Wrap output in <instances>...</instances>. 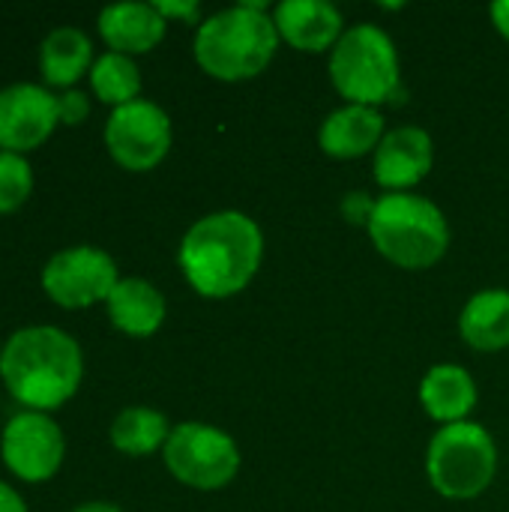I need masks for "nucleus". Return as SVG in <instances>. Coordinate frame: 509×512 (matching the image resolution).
Returning <instances> with one entry per match:
<instances>
[{"mask_svg": "<svg viewBox=\"0 0 509 512\" xmlns=\"http://www.w3.org/2000/svg\"><path fill=\"white\" fill-rule=\"evenodd\" d=\"M384 117L378 108L345 105L327 114L318 129V144L333 159H360L384 141Z\"/></svg>", "mask_w": 509, "mask_h": 512, "instance_id": "nucleus-15", "label": "nucleus"}, {"mask_svg": "<svg viewBox=\"0 0 509 512\" xmlns=\"http://www.w3.org/2000/svg\"><path fill=\"white\" fill-rule=\"evenodd\" d=\"M105 306H108L111 324L120 333L135 336V339L153 336L165 321V297H162V291L153 282L141 279V276H123L114 285V291L108 294Z\"/></svg>", "mask_w": 509, "mask_h": 512, "instance_id": "nucleus-16", "label": "nucleus"}, {"mask_svg": "<svg viewBox=\"0 0 509 512\" xmlns=\"http://www.w3.org/2000/svg\"><path fill=\"white\" fill-rule=\"evenodd\" d=\"M165 18L153 3L144 0H123L111 3L99 12V33L111 51L120 54H144L156 48L165 36Z\"/></svg>", "mask_w": 509, "mask_h": 512, "instance_id": "nucleus-14", "label": "nucleus"}, {"mask_svg": "<svg viewBox=\"0 0 509 512\" xmlns=\"http://www.w3.org/2000/svg\"><path fill=\"white\" fill-rule=\"evenodd\" d=\"M279 39L303 54L333 51L345 33L342 12L327 0H282L273 9Z\"/></svg>", "mask_w": 509, "mask_h": 512, "instance_id": "nucleus-13", "label": "nucleus"}, {"mask_svg": "<svg viewBox=\"0 0 509 512\" xmlns=\"http://www.w3.org/2000/svg\"><path fill=\"white\" fill-rule=\"evenodd\" d=\"M84 354L72 333L54 324H27L0 348V378L30 411L63 405L81 384Z\"/></svg>", "mask_w": 509, "mask_h": 512, "instance_id": "nucleus-2", "label": "nucleus"}, {"mask_svg": "<svg viewBox=\"0 0 509 512\" xmlns=\"http://www.w3.org/2000/svg\"><path fill=\"white\" fill-rule=\"evenodd\" d=\"M462 339L483 354L509 348V291L489 288L474 294L459 315Z\"/></svg>", "mask_w": 509, "mask_h": 512, "instance_id": "nucleus-18", "label": "nucleus"}, {"mask_svg": "<svg viewBox=\"0 0 509 512\" xmlns=\"http://www.w3.org/2000/svg\"><path fill=\"white\" fill-rule=\"evenodd\" d=\"M0 512H27L24 498L15 492V486H9L6 480H0Z\"/></svg>", "mask_w": 509, "mask_h": 512, "instance_id": "nucleus-26", "label": "nucleus"}, {"mask_svg": "<svg viewBox=\"0 0 509 512\" xmlns=\"http://www.w3.org/2000/svg\"><path fill=\"white\" fill-rule=\"evenodd\" d=\"M492 21H495L498 33H501V36L509 42V0H498V3H492Z\"/></svg>", "mask_w": 509, "mask_h": 512, "instance_id": "nucleus-27", "label": "nucleus"}, {"mask_svg": "<svg viewBox=\"0 0 509 512\" xmlns=\"http://www.w3.org/2000/svg\"><path fill=\"white\" fill-rule=\"evenodd\" d=\"M0 456L6 468L27 483L48 480L66 456L60 423L45 411H18L6 420L0 435Z\"/></svg>", "mask_w": 509, "mask_h": 512, "instance_id": "nucleus-10", "label": "nucleus"}, {"mask_svg": "<svg viewBox=\"0 0 509 512\" xmlns=\"http://www.w3.org/2000/svg\"><path fill=\"white\" fill-rule=\"evenodd\" d=\"M159 9V15L168 21V18H183V21H195L198 18V3L195 0H156L153 3Z\"/></svg>", "mask_w": 509, "mask_h": 512, "instance_id": "nucleus-25", "label": "nucleus"}, {"mask_svg": "<svg viewBox=\"0 0 509 512\" xmlns=\"http://www.w3.org/2000/svg\"><path fill=\"white\" fill-rule=\"evenodd\" d=\"M39 66L48 84L69 87L93 66V42L75 24H60L45 33L39 45Z\"/></svg>", "mask_w": 509, "mask_h": 512, "instance_id": "nucleus-19", "label": "nucleus"}, {"mask_svg": "<svg viewBox=\"0 0 509 512\" xmlns=\"http://www.w3.org/2000/svg\"><path fill=\"white\" fill-rule=\"evenodd\" d=\"M165 468L189 489H225L240 471L237 441L210 423H180L162 447Z\"/></svg>", "mask_w": 509, "mask_h": 512, "instance_id": "nucleus-7", "label": "nucleus"}, {"mask_svg": "<svg viewBox=\"0 0 509 512\" xmlns=\"http://www.w3.org/2000/svg\"><path fill=\"white\" fill-rule=\"evenodd\" d=\"M57 114H60V123H81L87 114H90V99L87 93L75 90V87H66L63 93H57Z\"/></svg>", "mask_w": 509, "mask_h": 512, "instance_id": "nucleus-23", "label": "nucleus"}, {"mask_svg": "<svg viewBox=\"0 0 509 512\" xmlns=\"http://www.w3.org/2000/svg\"><path fill=\"white\" fill-rule=\"evenodd\" d=\"M330 81L348 105L378 108L405 96L399 54L378 24H354L330 51Z\"/></svg>", "mask_w": 509, "mask_h": 512, "instance_id": "nucleus-5", "label": "nucleus"}, {"mask_svg": "<svg viewBox=\"0 0 509 512\" xmlns=\"http://www.w3.org/2000/svg\"><path fill=\"white\" fill-rule=\"evenodd\" d=\"M57 123V93L48 87L33 81L0 87V150H33L51 135Z\"/></svg>", "mask_w": 509, "mask_h": 512, "instance_id": "nucleus-11", "label": "nucleus"}, {"mask_svg": "<svg viewBox=\"0 0 509 512\" xmlns=\"http://www.w3.org/2000/svg\"><path fill=\"white\" fill-rule=\"evenodd\" d=\"M279 42L282 39L267 6L240 3L198 24L195 60L210 78L231 84L249 81L273 63Z\"/></svg>", "mask_w": 509, "mask_h": 512, "instance_id": "nucleus-3", "label": "nucleus"}, {"mask_svg": "<svg viewBox=\"0 0 509 512\" xmlns=\"http://www.w3.org/2000/svg\"><path fill=\"white\" fill-rule=\"evenodd\" d=\"M426 474L450 501L480 498L498 474V447L480 423H453L435 432L426 453Z\"/></svg>", "mask_w": 509, "mask_h": 512, "instance_id": "nucleus-6", "label": "nucleus"}, {"mask_svg": "<svg viewBox=\"0 0 509 512\" xmlns=\"http://www.w3.org/2000/svg\"><path fill=\"white\" fill-rule=\"evenodd\" d=\"M105 147L126 171H150L171 150V117L150 99H135L105 120Z\"/></svg>", "mask_w": 509, "mask_h": 512, "instance_id": "nucleus-8", "label": "nucleus"}, {"mask_svg": "<svg viewBox=\"0 0 509 512\" xmlns=\"http://www.w3.org/2000/svg\"><path fill=\"white\" fill-rule=\"evenodd\" d=\"M420 405L426 414L444 426L465 423L477 408V384L468 369L456 363H441L426 372L420 384Z\"/></svg>", "mask_w": 509, "mask_h": 512, "instance_id": "nucleus-17", "label": "nucleus"}, {"mask_svg": "<svg viewBox=\"0 0 509 512\" xmlns=\"http://www.w3.org/2000/svg\"><path fill=\"white\" fill-rule=\"evenodd\" d=\"M120 282L114 258L99 246H66L42 267V288L60 306H90L108 300Z\"/></svg>", "mask_w": 509, "mask_h": 512, "instance_id": "nucleus-9", "label": "nucleus"}, {"mask_svg": "<svg viewBox=\"0 0 509 512\" xmlns=\"http://www.w3.org/2000/svg\"><path fill=\"white\" fill-rule=\"evenodd\" d=\"M90 84H93V93L102 102L120 108V105L138 99V93H141V69L129 54L105 51L90 66Z\"/></svg>", "mask_w": 509, "mask_h": 512, "instance_id": "nucleus-21", "label": "nucleus"}, {"mask_svg": "<svg viewBox=\"0 0 509 512\" xmlns=\"http://www.w3.org/2000/svg\"><path fill=\"white\" fill-rule=\"evenodd\" d=\"M33 189V168L24 153L0 150V213H12Z\"/></svg>", "mask_w": 509, "mask_h": 512, "instance_id": "nucleus-22", "label": "nucleus"}, {"mask_svg": "<svg viewBox=\"0 0 509 512\" xmlns=\"http://www.w3.org/2000/svg\"><path fill=\"white\" fill-rule=\"evenodd\" d=\"M264 258V234L258 222L240 210H216L201 216L180 240V270L195 294L228 300L240 294L258 273Z\"/></svg>", "mask_w": 509, "mask_h": 512, "instance_id": "nucleus-1", "label": "nucleus"}, {"mask_svg": "<svg viewBox=\"0 0 509 512\" xmlns=\"http://www.w3.org/2000/svg\"><path fill=\"white\" fill-rule=\"evenodd\" d=\"M111 444L126 456H150L165 447L171 426L162 411L147 405H129L111 420Z\"/></svg>", "mask_w": 509, "mask_h": 512, "instance_id": "nucleus-20", "label": "nucleus"}, {"mask_svg": "<svg viewBox=\"0 0 509 512\" xmlns=\"http://www.w3.org/2000/svg\"><path fill=\"white\" fill-rule=\"evenodd\" d=\"M435 165V141L420 126H399L375 150V180L390 192L414 189Z\"/></svg>", "mask_w": 509, "mask_h": 512, "instance_id": "nucleus-12", "label": "nucleus"}, {"mask_svg": "<svg viewBox=\"0 0 509 512\" xmlns=\"http://www.w3.org/2000/svg\"><path fill=\"white\" fill-rule=\"evenodd\" d=\"M375 204H378V198H369L366 192L351 189V192L342 198V216H345L351 225H366V228H369L372 213H375Z\"/></svg>", "mask_w": 509, "mask_h": 512, "instance_id": "nucleus-24", "label": "nucleus"}, {"mask_svg": "<svg viewBox=\"0 0 509 512\" xmlns=\"http://www.w3.org/2000/svg\"><path fill=\"white\" fill-rule=\"evenodd\" d=\"M369 237L375 249L402 270H429L450 249V225L438 204L414 192L378 198Z\"/></svg>", "mask_w": 509, "mask_h": 512, "instance_id": "nucleus-4", "label": "nucleus"}, {"mask_svg": "<svg viewBox=\"0 0 509 512\" xmlns=\"http://www.w3.org/2000/svg\"><path fill=\"white\" fill-rule=\"evenodd\" d=\"M72 512H126L117 504H108V501H87V504H78Z\"/></svg>", "mask_w": 509, "mask_h": 512, "instance_id": "nucleus-28", "label": "nucleus"}]
</instances>
